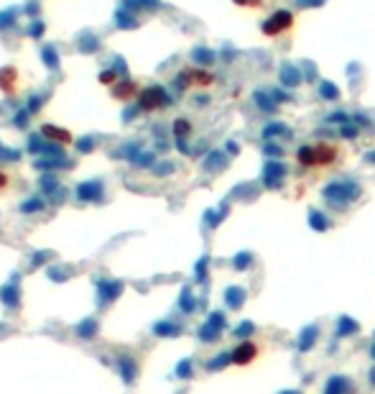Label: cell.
<instances>
[{
	"label": "cell",
	"mask_w": 375,
	"mask_h": 394,
	"mask_svg": "<svg viewBox=\"0 0 375 394\" xmlns=\"http://www.w3.org/2000/svg\"><path fill=\"white\" fill-rule=\"evenodd\" d=\"M324 121H327L329 126H332V123H335V126H345V123L352 121V115H347V113H342V110H335V113H329Z\"/></svg>",
	"instance_id": "20"
},
{
	"label": "cell",
	"mask_w": 375,
	"mask_h": 394,
	"mask_svg": "<svg viewBox=\"0 0 375 394\" xmlns=\"http://www.w3.org/2000/svg\"><path fill=\"white\" fill-rule=\"evenodd\" d=\"M184 72H186V77H189V82H197V85H202V87H207V85L215 82V74H210L207 69H184Z\"/></svg>",
	"instance_id": "18"
},
{
	"label": "cell",
	"mask_w": 375,
	"mask_h": 394,
	"mask_svg": "<svg viewBox=\"0 0 375 394\" xmlns=\"http://www.w3.org/2000/svg\"><path fill=\"white\" fill-rule=\"evenodd\" d=\"M294 23H296V16L291 13L288 8H278V11H273L263 23H261V33L263 36H281V33H286V31H291L294 28Z\"/></svg>",
	"instance_id": "2"
},
{
	"label": "cell",
	"mask_w": 375,
	"mask_h": 394,
	"mask_svg": "<svg viewBox=\"0 0 375 394\" xmlns=\"http://www.w3.org/2000/svg\"><path fill=\"white\" fill-rule=\"evenodd\" d=\"M232 3L240 6V8H261L263 0H232Z\"/></svg>",
	"instance_id": "28"
},
{
	"label": "cell",
	"mask_w": 375,
	"mask_h": 394,
	"mask_svg": "<svg viewBox=\"0 0 375 394\" xmlns=\"http://www.w3.org/2000/svg\"><path fill=\"white\" fill-rule=\"evenodd\" d=\"M253 103H256V105H258V110H261V113H266V115H276V113H278V108H281V105L273 100V95H271V92H266V90H256V92H253Z\"/></svg>",
	"instance_id": "9"
},
{
	"label": "cell",
	"mask_w": 375,
	"mask_h": 394,
	"mask_svg": "<svg viewBox=\"0 0 375 394\" xmlns=\"http://www.w3.org/2000/svg\"><path fill=\"white\" fill-rule=\"evenodd\" d=\"M194 59H197V62H202V64H212V62H215V52L197 49V52H194Z\"/></svg>",
	"instance_id": "26"
},
{
	"label": "cell",
	"mask_w": 375,
	"mask_h": 394,
	"mask_svg": "<svg viewBox=\"0 0 375 394\" xmlns=\"http://www.w3.org/2000/svg\"><path fill=\"white\" fill-rule=\"evenodd\" d=\"M179 374H181V376H189V374H192V364H181V366H179Z\"/></svg>",
	"instance_id": "32"
},
{
	"label": "cell",
	"mask_w": 375,
	"mask_h": 394,
	"mask_svg": "<svg viewBox=\"0 0 375 394\" xmlns=\"http://www.w3.org/2000/svg\"><path fill=\"white\" fill-rule=\"evenodd\" d=\"M225 325H227V323H225V315H222V312H212L210 320L202 325L199 338H202L204 343H215V340L220 338V333L225 330Z\"/></svg>",
	"instance_id": "5"
},
{
	"label": "cell",
	"mask_w": 375,
	"mask_h": 394,
	"mask_svg": "<svg viewBox=\"0 0 375 394\" xmlns=\"http://www.w3.org/2000/svg\"><path fill=\"white\" fill-rule=\"evenodd\" d=\"M286 177H288V167L281 159H268L266 162V167H263V184H266V189H281L286 184Z\"/></svg>",
	"instance_id": "3"
},
{
	"label": "cell",
	"mask_w": 375,
	"mask_h": 394,
	"mask_svg": "<svg viewBox=\"0 0 375 394\" xmlns=\"http://www.w3.org/2000/svg\"><path fill=\"white\" fill-rule=\"evenodd\" d=\"M322 197L332 210H345L350 203H357L362 197V184L352 182V179H335V182L324 184Z\"/></svg>",
	"instance_id": "1"
},
{
	"label": "cell",
	"mask_w": 375,
	"mask_h": 394,
	"mask_svg": "<svg viewBox=\"0 0 375 394\" xmlns=\"http://www.w3.org/2000/svg\"><path fill=\"white\" fill-rule=\"evenodd\" d=\"M230 356H232V364H235V366H247V364L256 361L258 346H256L253 340H240V343L230 351Z\"/></svg>",
	"instance_id": "4"
},
{
	"label": "cell",
	"mask_w": 375,
	"mask_h": 394,
	"mask_svg": "<svg viewBox=\"0 0 375 394\" xmlns=\"http://www.w3.org/2000/svg\"><path fill=\"white\" fill-rule=\"evenodd\" d=\"M317 338H319V325H306L296 340V351L299 353H309L314 346H317Z\"/></svg>",
	"instance_id": "10"
},
{
	"label": "cell",
	"mask_w": 375,
	"mask_h": 394,
	"mask_svg": "<svg viewBox=\"0 0 375 394\" xmlns=\"http://www.w3.org/2000/svg\"><path fill=\"white\" fill-rule=\"evenodd\" d=\"M314 146H317V167H329V164H337L340 162V149L335 143L319 141Z\"/></svg>",
	"instance_id": "8"
},
{
	"label": "cell",
	"mask_w": 375,
	"mask_h": 394,
	"mask_svg": "<svg viewBox=\"0 0 375 394\" xmlns=\"http://www.w3.org/2000/svg\"><path fill=\"white\" fill-rule=\"evenodd\" d=\"M340 136H342V138H347V141H355V138H360V126L350 121V123L340 126Z\"/></svg>",
	"instance_id": "22"
},
{
	"label": "cell",
	"mask_w": 375,
	"mask_h": 394,
	"mask_svg": "<svg viewBox=\"0 0 375 394\" xmlns=\"http://www.w3.org/2000/svg\"><path fill=\"white\" fill-rule=\"evenodd\" d=\"M317 92H319V97H322V100H329V103H335V100H340V97H342L340 87H337L335 82H332V80H322Z\"/></svg>",
	"instance_id": "17"
},
{
	"label": "cell",
	"mask_w": 375,
	"mask_h": 394,
	"mask_svg": "<svg viewBox=\"0 0 375 394\" xmlns=\"http://www.w3.org/2000/svg\"><path fill=\"white\" fill-rule=\"evenodd\" d=\"M253 333H256V325L250 323V320H242V323L235 328V335H237L240 340H250V335H253Z\"/></svg>",
	"instance_id": "21"
},
{
	"label": "cell",
	"mask_w": 375,
	"mask_h": 394,
	"mask_svg": "<svg viewBox=\"0 0 375 394\" xmlns=\"http://www.w3.org/2000/svg\"><path fill=\"white\" fill-rule=\"evenodd\" d=\"M367 381H370V389H375V364H372L370 371H367Z\"/></svg>",
	"instance_id": "31"
},
{
	"label": "cell",
	"mask_w": 375,
	"mask_h": 394,
	"mask_svg": "<svg viewBox=\"0 0 375 394\" xmlns=\"http://www.w3.org/2000/svg\"><path fill=\"white\" fill-rule=\"evenodd\" d=\"M294 3H296L299 11H306V8H322L327 0H294Z\"/></svg>",
	"instance_id": "27"
},
{
	"label": "cell",
	"mask_w": 375,
	"mask_h": 394,
	"mask_svg": "<svg viewBox=\"0 0 375 394\" xmlns=\"http://www.w3.org/2000/svg\"><path fill=\"white\" fill-rule=\"evenodd\" d=\"M227 151H230V154H232V156H235V154H237V151H240V146H237V143H235V141H230V143H227Z\"/></svg>",
	"instance_id": "34"
},
{
	"label": "cell",
	"mask_w": 375,
	"mask_h": 394,
	"mask_svg": "<svg viewBox=\"0 0 375 394\" xmlns=\"http://www.w3.org/2000/svg\"><path fill=\"white\" fill-rule=\"evenodd\" d=\"M296 164L304 167V169L317 167V146L314 143H304V146L296 149Z\"/></svg>",
	"instance_id": "11"
},
{
	"label": "cell",
	"mask_w": 375,
	"mask_h": 394,
	"mask_svg": "<svg viewBox=\"0 0 375 394\" xmlns=\"http://www.w3.org/2000/svg\"><path fill=\"white\" fill-rule=\"evenodd\" d=\"M250 266H253V254H247V251H240V254L232 259V269H235V271H247Z\"/></svg>",
	"instance_id": "19"
},
{
	"label": "cell",
	"mask_w": 375,
	"mask_h": 394,
	"mask_svg": "<svg viewBox=\"0 0 375 394\" xmlns=\"http://www.w3.org/2000/svg\"><path fill=\"white\" fill-rule=\"evenodd\" d=\"M271 95H273V100H276L278 105H283V103H288V100H291V95H288L286 90H271Z\"/></svg>",
	"instance_id": "29"
},
{
	"label": "cell",
	"mask_w": 375,
	"mask_h": 394,
	"mask_svg": "<svg viewBox=\"0 0 375 394\" xmlns=\"http://www.w3.org/2000/svg\"><path fill=\"white\" fill-rule=\"evenodd\" d=\"M365 162H367V164H375V151H367V154H365Z\"/></svg>",
	"instance_id": "35"
},
{
	"label": "cell",
	"mask_w": 375,
	"mask_h": 394,
	"mask_svg": "<svg viewBox=\"0 0 375 394\" xmlns=\"http://www.w3.org/2000/svg\"><path fill=\"white\" fill-rule=\"evenodd\" d=\"M278 72H281V74H278V80H281V85H283L286 90H296V87L304 82L301 69H299L296 64H291V62H283Z\"/></svg>",
	"instance_id": "6"
},
{
	"label": "cell",
	"mask_w": 375,
	"mask_h": 394,
	"mask_svg": "<svg viewBox=\"0 0 375 394\" xmlns=\"http://www.w3.org/2000/svg\"><path fill=\"white\" fill-rule=\"evenodd\" d=\"M141 105H143L146 110L161 108V105H166V92H163L161 87H151V90H146V92H143V97H141Z\"/></svg>",
	"instance_id": "13"
},
{
	"label": "cell",
	"mask_w": 375,
	"mask_h": 394,
	"mask_svg": "<svg viewBox=\"0 0 375 394\" xmlns=\"http://www.w3.org/2000/svg\"><path fill=\"white\" fill-rule=\"evenodd\" d=\"M245 300H247L245 287L232 284V287H227V289H225V302H227V307H230V310H240V307L245 305Z\"/></svg>",
	"instance_id": "16"
},
{
	"label": "cell",
	"mask_w": 375,
	"mask_h": 394,
	"mask_svg": "<svg viewBox=\"0 0 375 394\" xmlns=\"http://www.w3.org/2000/svg\"><path fill=\"white\" fill-rule=\"evenodd\" d=\"M370 359L375 361V340H372V346H370Z\"/></svg>",
	"instance_id": "37"
},
{
	"label": "cell",
	"mask_w": 375,
	"mask_h": 394,
	"mask_svg": "<svg viewBox=\"0 0 375 394\" xmlns=\"http://www.w3.org/2000/svg\"><path fill=\"white\" fill-rule=\"evenodd\" d=\"M261 136H263L266 141H276V138H281V136H291V128H288L283 121H271V123L263 126Z\"/></svg>",
	"instance_id": "14"
},
{
	"label": "cell",
	"mask_w": 375,
	"mask_h": 394,
	"mask_svg": "<svg viewBox=\"0 0 375 394\" xmlns=\"http://www.w3.org/2000/svg\"><path fill=\"white\" fill-rule=\"evenodd\" d=\"M263 154L268 156V159H281V156H283V149H281L276 141H266V146H263Z\"/></svg>",
	"instance_id": "24"
},
{
	"label": "cell",
	"mask_w": 375,
	"mask_h": 394,
	"mask_svg": "<svg viewBox=\"0 0 375 394\" xmlns=\"http://www.w3.org/2000/svg\"><path fill=\"white\" fill-rule=\"evenodd\" d=\"M309 228L317 230V233H327V230L332 228V218H329L327 213L311 208V210H309Z\"/></svg>",
	"instance_id": "15"
},
{
	"label": "cell",
	"mask_w": 375,
	"mask_h": 394,
	"mask_svg": "<svg viewBox=\"0 0 375 394\" xmlns=\"http://www.w3.org/2000/svg\"><path fill=\"white\" fill-rule=\"evenodd\" d=\"M360 330V323L355 318H347V315H342V318L337 320V328H335V340H342L347 335H355Z\"/></svg>",
	"instance_id": "12"
},
{
	"label": "cell",
	"mask_w": 375,
	"mask_h": 394,
	"mask_svg": "<svg viewBox=\"0 0 375 394\" xmlns=\"http://www.w3.org/2000/svg\"><path fill=\"white\" fill-rule=\"evenodd\" d=\"M278 394H301L299 389H283V391H278Z\"/></svg>",
	"instance_id": "36"
},
{
	"label": "cell",
	"mask_w": 375,
	"mask_h": 394,
	"mask_svg": "<svg viewBox=\"0 0 375 394\" xmlns=\"http://www.w3.org/2000/svg\"><path fill=\"white\" fill-rule=\"evenodd\" d=\"M324 394H355V384L350 376L345 374H335L329 376L327 384H324Z\"/></svg>",
	"instance_id": "7"
},
{
	"label": "cell",
	"mask_w": 375,
	"mask_h": 394,
	"mask_svg": "<svg viewBox=\"0 0 375 394\" xmlns=\"http://www.w3.org/2000/svg\"><path fill=\"white\" fill-rule=\"evenodd\" d=\"M44 133H54V136H51V138H59V141H64V143H69V141H72V138H69V133H67V131H54V128H49V126H46V128H44Z\"/></svg>",
	"instance_id": "30"
},
{
	"label": "cell",
	"mask_w": 375,
	"mask_h": 394,
	"mask_svg": "<svg viewBox=\"0 0 375 394\" xmlns=\"http://www.w3.org/2000/svg\"><path fill=\"white\" fill-rule=\"evenodd\" d=\"M3 187H8V174L0 169V189H3Z\"/></svg>",
	"instance_id": "33"
},
{
	"label": "cell",
	"mask_w": 375,
	"mask_h": 394,
	"mask_svg": "<svg viewBox=\"0 0 375 394\" xmlns=\"http://www.w3.org/2000/svg\"><path fill=\"white\" fill-rule=\"evenodd\" d=\"M174 133H176V138H186V136L192 133V126H189V121H184V118H179V121L174 123Z\"/></svg>",
	"instance_id": "25"
},
{
	"label": "cell",
	"mask_w": 375,
	"mask_h": 394,
	"mask_svg": "<svg viewBox=\"0 0 375 394\" xmlns=\"http://www.w3.org/2000/svg\"><path fill=\"white\" fill-rule=\"evenodd\" d=\"M227 364H232L230 351H227V353H220L217 359H212V364H207V369H210V371H217V369H225Z\"/></svg>",
	"instance_id": "23"
}]
</instances>
